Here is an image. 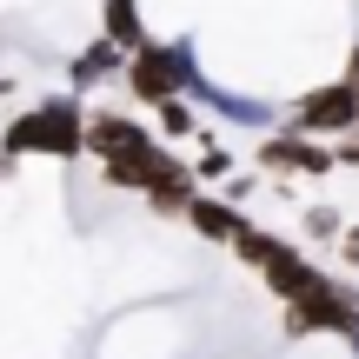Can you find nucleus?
Wrapping results in <instances>:
<instances>
[{
    "instance_id": "4",
    "label": "nucleus",
    "mask_w": 359,
    "mask_h": 359,
    "mask_svg": "<svg viewBox=\"0 0 359 359\" xmlns=\"http://www.w3.org/2000/svg\"><path fill=\"white\" fill-rule=\"evenodd\" d=\"M107 173H114L120 187H147V193H154V187H167V180L180 173V160L160 140H140V147H127L120 160H107Z\"/></svg>"
},
{
    "instance_id": "13",
    "label": "nucleus",
    "mask_w": 359,
    "mask_h": 359,
    "mask_svg": "<svg viewBox=\"0 0 359 359\" xmlns=\"http://www.w3.org/2000/svg\"><path fill=\"white\" fill-rule=\"evenodd\" d=\"M233 167V160L226 154H219V147H206V160H200V167H193V173H200V180H219V173H226Z\"/></svg>"
},
{
    "instance_id": "14",
    "label": "nucleus",
    "mask_w": 359,
    "mask_h": 359,
    "mask_svg": "<svg viewBox=\"0 0 359 359\" xmlns=\"http://www.w3.org/2000/svg\"><path fill=\"white\" fill-rule=\"evenodd\" d=\"M339 253H346L353 266H359V226H346V240H339Z\"/></svg>"
},
{
    "instance_id": "15",
    "label": "nucleus",
    "mask_w": 359,
    "mask_h": 359,
    "mask_svg": "<svg viewBox=\"0 0 359 359\" xmlns=\"http://www.w3.org/2000/svg\"><path fill=\"white\" fill-rule=\"evenodd\" d=\"M339 80H346V87H359V47H353V60H346V74H339Z\"/></svg>"
},
{
    "instance_id": "5",
    "label": "nucleus",
    "mask_w": 359,
    "mask_h": 359,
    "mask_svg": "<svg viewBox=\"0 0 359 359\" xmlns=\"http://www.w3.org/2000/svg\"><path fill=\"white\" fill-rule=\"evenodd\" d=\"M266 286H273V293L286 299V306H299V299H306V293H320V286H326V273H313L306 259L293 253V246H280V259H273V266H266Z\"/></svg>"
},
{
    "instance_id": "12",
    "label": "nucleus",
    "mask_w": 359,
    "mask_h": 359,
    "mask_svg": "<svg viewBox=\"0 0 359 359\" xmlns=\"http://www.w3.org/2000/svg\"><path fill=\"white\" fill-rule=\"evenodd\" d=\"M114 40H140V27H133V0H114Z\"/></svg>"
},
{
    "instance_id": "10",
    "label": "nucleus",
    "mask_w": 359,
    "mask_h": 359,
    "mask_svg": "<svg viewBox=\"0 0 359 359\" xmlns=\"http://www.w3.org/2000/svg\"><path fill=\"white\" fill-rule=\"evenodd\" d=\"M306 233H313V240H346V219H339L333 206H313V213H306Z\"/></svg>"
},
{
    "instance_id": "2",
    "label": "nucleus",
    "mask_w": 359,
    "mask_h": 359,
    "mask_svg": "<svg viewBox=\"0 0 359 359\" xmlns=\"http://www.w3.org/2000/svg\"><path fill=\"white\" fill-rule=\"evenodd\" d=\"M127 80L147 93V100H160V107H167V100H180V87L193 80V60H187V53H160V47H140V53L127 60Z\"/></svg>"
},
{
    "instance_id": "9",
    "label": "nucleus",
    "mask_w": 359,
    "mask_h": 359,
    "mask_svg": "<svg viewBox=\"0 0 359 359\" xmlns=\"http://www.w3.org/2000/svg\"><path fill=\"white\" fill-rule=\"evenodd\" d=\"M114 67H120V47H114V40H100V47H93L87 60L74 67V80H107V74H114Z\"/></svg>"
},
{
    "instance_id": "8",
    "label": "nucleus",
    "mask_w": 359,
    "mask_h": 359,
    "mask_svg": "<svg viewBox=\"0 0 359 359\" xmlns=\"http://www.w3.org/2000/svg\"><path fill=\"white\" fill-rule=\"evenodd\" d=\"M233 253H240V259H253V266L266 273L273 259H280V240H273V233H259V226H246L240 240H233Z\"/></svg>"
},
{
    "instance_id": "7",
    "label": "nucleus",
    "mask_w": 359,
    "mask_h": 359,
    "mask_svg": "<svg viewBox=\"0 0 359 359\" xmlns=\"http://www.w3.org/2000/svg\"><path fill=\"white\" fill-rule=\"evenodd\" d=\"M187 219H193V226L206 233V240H226V246H233V240L246 233V219L233 213L226 200H193V213H187Z\"/></svg>"
},
{
    "instance_id": "1",
    "label": "nucleus",
    "mask_w": 359,
    "mask_h": 359,
    "mask_svg": "<svg viewBox=\"0 0 359 359\" xmlns=\"http://www.w3.org/2000/svg\"><path fill=\"white\" fill-rule=\"evenodd\" d=\"M286 133H306V140H353L359 133V87L346 80H333V87H313L306 100L293 107V120H286Z\"/></svg>"
},
{
    "instance_id": "11",
    "label": "nucleus",
    "mask_w": 359,
    "mask_h": 359,
    "mask_svg": "<svg viewBox=\"0 0 359 359\" xmlns=\"http://www.w3.org/2000/svg\"><path fill=\"white\" fill-rule=\"evenodd\" d=\"M160 127H167L173 140H180V133H193V114H187V100H167V107H160Z\"/></svg>"
},
{
    "instance_id": "6",
    "label": "nucleus",
    "mask_w": 359,
    "mask_h": 359,
    "mask_svg": "<svg viewBox=\"0 0 359 359\" xmlns=\"http://www.w3.org/2000/svg\"><path fill=\"white\" fill-rule=\"evenodd\" d=\"M147 140V127H133V120H120V114H93L87 120V147H100L107 160H120L127 147H140Z\"/></svg>"
},
{
    "instance_id": "3",
    "label": "nucleus",
    "mask_w": 359,
    "mask_h": 359,
    "mask_svg": "<svg viewBox=\"0 0 359 359\" xmlns=\"http://www.w3.org/2000/svg\"><path fill=\"white\" fill-rule=\"evenodd\" d=\"M259 167H273V173H333L339 154L320 147V140H306V133H280V140L259 147Z\"/></svg>"
}]
</instances>
